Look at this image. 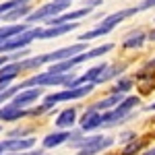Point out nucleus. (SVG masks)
Here are the masks:
<instances>
[{
	"label": "nucleus",
	"instance_id": "ddd939ff",
	"mask_svg": "<svg viewBox=\"0 0 155 155\" xmlns=\"http://www.w3.org/2000/svg\"><path fill=\"white\" fill-rule=\"evenodd\" d=\"M25 29H29V23H25V25H2L0 27V44H4L6 39H11L12 35L21 33Z\"/></svg>",
	"mask_w": 155,
	"mask_h": 155
},
{
	"label": "nucleus",
	"instance_id": "9d476101",
	"mask_svg": "<svg viewBox=\"0 0 155 155\" xmlns=\"http://www.w3.org/2000/svg\"><path fill=\"white\" fill-rule=\"evenodd\" d=\"M99 126H101V114H99V110L89 107L83 114V118H81V130H95Z\"/></svg>",
	"mask_w": 155,
	"mask_h": 155
},
{
	"label": "nucleus",
	"instance_id": "f03ea898",
	"mask_svg": "<svg viewBox=\"0 0 155 155\" xmlns=\"http://www.w3.org/2000/svg\"><path fill=\"white\" fill-rule=\"evenodd\" d=\"M93 89H95V83L89 81V83H83V85H79V87H68V89H64V91H60V93H52V95H48L46 99H44V104L37 107V110H33V114H41V112H46V110H50V107H54L56 104H60V101L81 99V97L89 95Z\"/></svg>",
	"mask_w": 155,
	"mask_h": 155
},
{
	"label": "nucleus",
	"instance_id": "4be33fe9",
	"mask_svg": "<svg viewBox=\"0 0 155 155\" xmlns=\"http://www.w3.org/2000/svg\"><path fill=\"white\" fill-rule=\"evenodd\" d=\"M155 110V104H151V106H147V112H153Z\"/></svg>",
	"mask_w": 155,
	"mask_h": 155
},
{
	"label": "nucleus",
	"instance_id": "1a4fd4ad",
	"mask_svg": "<svg viewBox=\"0 0 155 155\" xmlns=\"http://www.w3.org/2000/svg\"><path fill=\"white\" fill-rule=\"evenodd\" d=\"M35 145L33 139H8V141H0V153L4 151H25L31 149Z\"/></svg>",
	"mask_w": 155,
	"mask_h": 155
},
{
	"label": "nucleus",
	"instance_id": "6ab92c4d",
	"mask_svg": "<svg viewBox=\"0 0 155 155\" xmlns=\"http://www.w3.org/2000/svg\"><path fill=\"white\" fill-rule=\"evenodd\" d=\"M153 6H155V0H143V2L139 4V12L147 11V8H153Z\"/></svg>",
	"mask_w": 155,
	"mask_h": 155
},
{
	"label": "nucleus",
	"instance_id": "4468645a",
	"mask_svg": "<svg viewBox=\"0 0 155 155\" xmlns=\"http://www.w3.org/2000/svg\"><path fill=\"white\" fill-rule=\"evenodd\" d=\"M74 120H77V110L74 107H66L64 112H60V116L56 118V124L60 128H71L74 124Z\"/></svg>",
	"mask_w": 155,
	"mask_h": 155
},
{
	"label": "nucleus",
	"instance_id": "2eb2a0df",
	"mask_svg": "<svg viewBox=\"0 0 155 155\" xmlns=\"http://www.w3.org/2000/svg\"><path fill=\"white\" fill-rule=\"evenodd\" d=\"M122 99H124V93H116V91H114V95H110V97H106V99H101V101H97V104H93V110H99V112H101V110H112V107L116 106V104H120V101H122Z\"/></svg>",
	"mask_w": 155,
	"mask_h": 155
},
{
	"label": "nucleus",
	"instance_id": "dca6fc26",
	"mask_svg": "<svg viewBox=\"0 0 155 155\" xmlns=\"http://www.w3.org/2000/svg\"><path fill=\"white\" fill-rule=\"evenodd\" d=\"M145 39H147V35L141 33V31H137V33H130V35L126 37V39L122 41V46H124V48H141Z\"/></svg>",
	"mask_w": 155,
	"mask_h": 155
},
{
	"label": "nucleus",
	"instance_id": "39448f33",
	"mask_svg": "<svg viewBox=\"0 0 155 155\" xmlns=\"http://www.w3.org/2000/svg\"><path fill=\"white\" fill-rule=\"evenodd\" d=\"M72 0H52L48 4H44L41 8H37V11H31L27 17H25V21L27 23H37V21H46L50 17H56L60 15L62 11H66V8H71Z\"/></svg>",
	"mask_w": 155,
	"mask_h": 155
},
{
	"label": "nucleus",
	"instance_id": "aec40b11",
	"mask_svg": "<svg viewBox=\"0 0 155 155\" xmlns=\"http://www.w3.org/2000/svg\"><path fill=\"white\" fill-rule=\"evenodd\" d=\"M147 68H155V58H153V60H149V62H147Z\"/></svg>",
	"mask_w": 155,
	"mask_h": 155
},
{
	"label": "nucleus",
	"instance_id": "7ed1b4c3",
	"mask_svg": "<svg viewBox=\"0 0 155 155\" xmlns=\"http://www.w3.org/2000/svg\"><path fill=\"white\" fill-rule=\"evenodd\" d=\"M137 104H139V97H126V99H122L120 104H116V106L112 107V112L101 114V126H114L118 122H124L126 118H130V112Z\"/></svg>",
	"mask_w": 155,
	"mask_h": 155
},
{
	"label": "nucleus",
	"instance_id": "f8f14e48",
	"mask_svg": "<svg viewBox=\"0 0 155 155\" xmlns=\"http://www.w3.org/2000/svg\"><path fill=\"white\" fill-rule=\"evenodd\" d=\"M29 12H31V6L25 2V4H19V6L11 8V11L2 12V15H0V21H17V19H23V17H27Z\"/></svg>",
	"mask_w": 155,
	"mask_h": 155
},
{
	"label": "nucleus",
	"instance_id": "412c9836",
	"mask_svg": "<svg viewBox=\"0 0 155 155\" xmlns=\"http://www.w3.org/2000/svg\"><path fill=\"white\" fill-rule=\"evenodd\" d=\"M149 39H151V41H155V29L151 31V33H149Z\"/></svg>",
	"mask_w": 155,
	"mask_h": 155
},
{
	"label": "nucleus",
	"instance_id": "423d86ee",
	"mask_svg": "<svg viewBox=\"0 0 155 155\" xmlns=\"http://www.w3.org/2000/svg\"><path fill=\"white\" fill-rule=\"evenodd\" d=\"M39 31H41V27H35V29H25L21 33L12 35L11 39H6L4 44H0V54H11L15 50L27 48L33 39H39Z\"/></svg>",
	"mask_w": 155,
	"mask_h": 155
},
{
	"label": "nucleus",
	"instance_id": "0eeeda50",
	"mask_svg": "<svg viewBox=\"0 0 155 155\" xmlns=\"http://www.w3.org/2000/svg\"><path fill=\"white\" fill-rule=\"evenodd\" d=\"M41 87H27V89H19L15 95H12V106H19V107H27L31 106L33 101H37L41 97Z\"/></svg>",
	"mask_w": 155,
	"mask_h": 155
},
{
	"label": "nucleus",
	"instance_id": "5701e85b",
	"mask_svg": "<svg viewBox=\"0 0 155 155\" xmlns=\"http://www.w3.org/2000/svg\"><path fill=\"white\" fill-rule=\"evenodd\" d=\"M147 155H155V147H153V149H151V151H149Z\"/></svg>",
	"mask_w": 155,
	"mask_h": 155
},
{
	"label": "nucleus",
	"instance_id": "20e7f679",
	"mask_svg": "<svg viewBox=\"0 0 155 155\" xmlns=\"http://www.w3.org/2000/svg\"><path fill=\"white\" fill-rule=\"evenodd\" d=\"M114 145L112 137H104V134H97V137H77V141L71 139V147L72 149H81L83 153H99L107 147Z\"/></svg>",
	"mask_w": 155,
	"mask_h": 155
},
{
	"label": "nucleus",
	"instance_id": "9b49d317",
	"mask_svg": "<svg viewBox=\"0 0 155 155\" xmlns=\"http://www.w3.org/2000/svg\"><path fill=\"white\" fill-rule=\"evenodd\" d=\"M25 116H29V112L25 110V107H19V106H4L0 110V120H4V122H12V120H21Z\"/></svg>",
	"mask_w": 155,
	"mask_h": 155
},
{
	"label": "nucleus",
	"instance_id": "6e6552de",
	"mask_svg": "<svg viewBox=\"0 0 155 155\" xmlns=\"http://www.w3.org/2000/svg\"><path fill=\"white\" fill-rule=\"evenodd\" d=\"M77 137H79V132H71V130L50 132L48 137L44 139V147H46V149H54V147L66 143V141H71V139H77Z\"/></svg>",
	"mask_w": 155,
	"mask_h": 155
},
{
	"label": "nucleus",
	"instance_id": "a211bd4d",
	"mask_svg": "<svg viewBox=\"0 0 155 155\" xmlns=\"http://www.w3.org/2000/svg\"><path fill=\"white\" fill-rule=\"evenodd\" d=\"M130 87H132V81H130V79H122V81H118V83H116L114 91H116V93H126V91H130Z\"/></svg>",
	"mask_w": 155,
	"mask_h": 155
},
{
	"label": "nucleus",
	"instance_id": "f3484780",
	"mask_svg": "<svg viewBox=\"0 0 155 155\" xmlns=\"http://www.w3.org/2000/svg\"><path fill=\"white\" fill-rule=\"evenodd\" d=\"M124 71V66H114V68H110V66H106L104 71H101V74L97 77L95 83H106V81H110V79H114V77H118L120 72Z\"/></svg>",
	"mask_w": 155,
	"mask_h": 155
},
{
	"label": "nucleus",
	"instance_id": "f257e3e1",
	"mask_svg": "<svg viewBox=\"0 0 155 155\" xmlns=\"http://www.w3.org/2000/svg\"><path fill=\"white\" fill-rule=\"evenodd\" d=\"M139 12V6H130V8H122V11L114 12V15H110V17H106L101 23L97 25L95 29H91V31H85L83 35H79V41H91V39H95V37H104L107 35L114 27L118 23H122L124 19H128V17H132V15H137Z\"/></svg>",
	"mask_w": 155,
	"mask_h": 155
}]
</instances>
